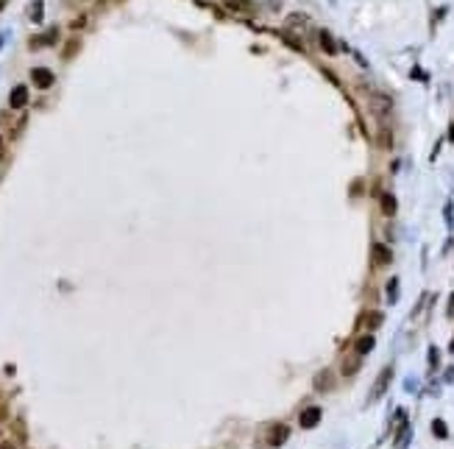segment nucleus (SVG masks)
I'll return each instance as SVG.
<instances>
[{
	"label": "nucleus",
	"mask_w": 454,
	"mask_h": 449,
	"mask_svg": "<svg viewBox=\"0 0 454 449\" xmlns=\"http://www.w3.org/2000/svg\"><path fill=\"white\" fill-rule=\"evenodd\" d=\"M31 81H34L36 90H48V87H53V70L36 67V70H31Z\"/></svg>",
	"instance_id": "obj_1"
},
{
	"label": "nucleus",
	"mask_w": 454,
	"mask_h": 449,
	"mask_svg": "<svg viewBox=\"0 0 454 449\" xmlns=\"http://www.w3.org/2000/svg\"><path fill=\"white\" fill-rule=\"evenodd\" d=\"M368 106H370V112H373V114H388L390 109H393V101H390L388 95H370Z\"/></svg>",
	"instance_id": "obj_2"
},
{
	"label": "nucleus",
	"mask_w": 454,
	"mask_h": 449,
	"mask_svg": "<svg viewBox=\"0 0 454 449\" xmlns=\"http://www.w3.org/2000/svg\"><path fill=\"white\" fill-rule=\"evenodd\" d=\"M56 39H59V31L56 28H50V31H45L42 36H31V50H39V48H45V45H53Z\"/></svg>",
	"instance_id": "obj_3"
},
{
	"label": "nucleus",
	"mask_w": 454,
	"mask_h": 449,
	"mask_svg": "<svg viewBox=\"0 0 454 449\" xmlns=\"http://www.w3.org/2000/svg\"><path fill=\"white\" fill-rule=\"evenodd\" d=\"M321 416H323L321 407H307L304 413H301V427H304V430H312V427H318Z\"/></svg>",
	"instance_id": "obj_4"
},
{
	"label": "nucleus",
	"mask_w": 454,
	"mask_h": 449,
	"mask_svg": "<svg viewBox=\"0 0 454 449\" xmlns=\"http://www.w3.org/2000/svg\"><path fill=\"white\" fill-rule=\"evenodd\" d=\"M390 377H393V368H390V365H388V368H385V371L379 374V379H376V388L370 391V399H379V396L385 394V388H388Z\"/></svg>",
	"instance_id": "obj_5"
},
{
	"label": "nucleus",
	"mask_w": 454,
	"mask_h": 449,
	"mask_svg": "<svg viewBox=\"0 0 454 449\" xmlns=\"http://www.w3.org/2000/svg\"><path fill=\"white\" fill-rule=\"evenodd\" d=\"M223 6H226L229 12H237V14H251L254 12L251 0H223Z\"/></svg>",
	"instance_id": "obj_6"
},
{
	"label": "nucleus",
	"mask_w": 454,
	"mask_h": 449,
	"mask_svg": "<svg viewBox=\"0 0 454 449\" xmlns=\"http://www.w3.org/2000/svg\"><path fill=\"white\" fill-rule=\"evenodd\" d=\"M373 263H376V265L393 263V251H390L388 246H382V243H376V246H373Z\"/></svg>",
	"instance_id": "obj_7"
},
{
	"label": "nucleus",
	"mask_w": 454,
	"mask_h": 449,
	"mask_svg": "<svg viewBox=\"0 0 454 449\" xmlns=\"http://www.w3.org/2000/svg\"><path fill=\"white\" fill-rule=\"evenodd\" d=\"M9 103H12V109H23L25 103H28V90H25V87H14Z\"/></svg>",
	"instance_id": "obj_8"
},
{
	"label": "nucleus",
	"mask_w": 454,
	"mask_h": 449,
	"mask_svg": "<svg viewBox=\"0 0 454 449\" xmlns=\"http://www.w3.org/2000/svg\"><path fill=\"white\" fill-rule=\"evenodd\" d=\"M373 346H376V338H373V335H362V338H357V343H354V352H357V354H368Z\"/></svg>",
	"instance_id": "obj_9"
},
{
	"label": "nucleus",
	"mask_w": 454,
	"mask_h": 449,
	"mask_svg": "<svg viewBox=\"0 0 454 449\" xmlns=\"http://www.w3.org/2000/svg\"><path fill=\"white\" fill-rule=\"evenodd\" d=\"M287 435H290V430H287L284 424H276V427H273V435H270L268 443H270V446H279V443L287 441Z\"/></svg>",
	"instance_id": "obj_10"
},
{
	"label": "nucleus",
	"mask_w": 454,
	"mask_h": 449,
	"mask_svg": "<svg viewBox=\"0 0 454 449\" xmlns=\"http://www.w3.org/2000/svg\"><path fill=\"white\" fill-rule=\"evenodd\" d=\"M318 42H321V50H326V53H337L335 39H332V34H329V31H321V34H318Z\"/></svg>",
	"instance_id": "obj_11"
},
{
	"label": "nucleus",
	"mask_w": 454,
	"mask_h": 449,
	"mask_svg": "<svg viewBox=\"0 0 454 449\" xmlns=\"http://www.w3.org/2000/svg\"><path fill=\"white\" fill-rule=\"evenodd\" d=\"M382 212H385V215H393V212H396V198L390 196V193H385V196H382Z\"/></svg>",
	"instance_id": "obj_12"
},
{
	"label": "nucleus",
	"mask_w": 454,
	"mask_h": 449,
	"mask_svg": "<svg viewBox=\"0 0 454 449\" xmlns=\"http://www.w3.org/2000/svg\"><path fill=\"white\" fill-rule=\"evenodd\" d=\"M365 327H370V330H376L379 324H382V312H365Z\"/></svg>",
	"instance_id": "obj_13"
},
{
	"label": "nucleus",
	"mask_w": 454,
	"mask_h": 449,
	"mask_svg": "<svg viewBox=\"0 0 454 449\" xmlns=\"http://www.w3.org/2000/svg\"><path fill=\"white\" fill-rule=\"evenodd\" d=\"M307 23H310L307 14H290V17H287V25H293V28H301V25H307Z\"/></svg>",
	"instance_id": "obj_14"
},
{
	"label": "nucleus",
	"mask_w": 454,
	"mask_h": 449,
	"mask_svg": "<svg viewBox=\"0 0 454 449\" xmlns=\"http://www.w3.org/2000/svg\"><path fill=\"white\" fill-rule=\"evenodd\" d=\"M329 379H332V374H329V371H321V374H318V379H315V388H318V391H326L329 385H332Z\"/></svg>",
	"instance_id": "obj_15"
},
{
	"label": "nucleus",
	"mask_w": 454,
	"mask_h": 449,
	"mask_svg": "<svg viewBox=\"0 0 454 449\" xmlns=\"http://www.w3.org/2000/svg\"><path fill=\"white\" fill-rule=\"evenodd\" d=\"M359 368V360L357 357H351V360H346V363H343V374H354Z\"/></svg>",
	"instance_id": "obj_16"
},
{
	"label": "nucleus",
	"mask_w": 454,
	"mask_h": 449,
	"mask_svg": "<svg viewBox=\"0 0 454 449\" xmlns=\"http://www.w3.org/2000/svg\"><path fill=\"white\" fill-rule=\"evenodd\" d=\"M31 17H34L36 23L42 20V0H34V6H31Z\"/></svg>",
	"instance_id": "obj_17"
},
{
	"label": "nucleus",
	"mask_w": 454,
	"mask_h": 449,
	"mask_svg": "<svg viewBox=\"0 0 454 449\" xmlns=\"http://www.w3.org/2000/svg\"><path fill=\"white\" fill-rule=\"evenodd\" d=\"M432 432H435L437 438H446V435H448V430H446V424H443V421H435V424H432Z\"/></svg>",
	"instance_id": "obj_18"
},
{
	"label": "nucleus",
	"mask_w": 454,
	"mask_h": 449,
	"mask_svg": "<svg viewBox=\"0 0 454 449\" xmlns=\"http://www.w3.org/2000/svg\"><path fill=\"white\" fill-rule=\"evenodd\" d=\"M75 50H78V39H70V42H67V50H64V59H70Z\"/></svg>",
	"instance_id": "obj_19"
},
{
	"label": "nucleus",
	"mask_w": 454,
	"mask_h": 449,
	"mask_svg": "<svg viewBox=\"0 0 454 449\" xmlns=\"http://www.w3.org/2000/svg\"><path fill=\"white\" fill-rule=\"evenodd\" d=\"M0 449H14V446H12V443H3V446H0Z\"/></svg>",
	"instance_id": "obj_20"
},
{
	"label": "nucleus",
	"mask_w": 454,
	"mask_h": 449,
	"mask_svg": "<svg viewBox=\"0 0 454 449\" xmlns=\"http://www.w3.org/2000/svg\"><path fill=\"white\" fill-rule=\"evenodd\" d=\"M3 9H6V0H0V12H3Z\"/></svg>",
	"instance_id": "obj_21"
},
{
	"label": "nucleus",
	"mask_w": 454,
	"mask_h": 449,
	"mask_svg": "<svg viewBox=\"0 0 454 449\" xmlns=\"http://www.w3.org/2000/svg\"><path fill=\"white\" fill-rule=\"evenodd\" d=\"M0 145H3V140H0Z\"/></svg>",
	"instance_id": "obj_22"
}]
</instances>
